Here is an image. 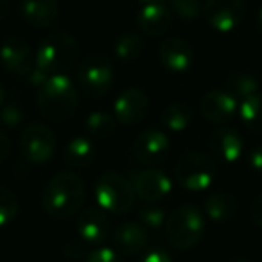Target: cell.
I'll return each instance as SVG.
<instances>
[{
  "label": "cell",
  "instance_id": "obj_1",
  "mask_svg": "<svg viewBox=\"0 0 262 262\" xmlns=\"http://www.w3.org/2000/svg\"><path fill=\"white\" fill-rule=\"evenodd\" d=\"M84 185L74 172H58L43 190V208L54 219H70L83 208Z\"/></svg>",
  "mask_w": 262,
  "mask_h": 262
},
{
  "label": "cell",
  "instance_id": "obj_2",
  "mask_svg": "<svg viewBox=\"0 0 262 262\" xmlns=\"http://www.w3.org/2000/svg\"><path fill=\"white\" fill-rule=\"evenodd\" d=\"M36 104L51 120H65L77 108V92L67 76H51L38 86Z\"/></svg>",
  "mask_w": 262,
  "mask_h": 262
},
{
  "label": "cell",
  "instance_id": "obj_3",
  "mask_svg": "<svg viewBox=\"0 0 262 262\" xmlns=\"http://www.w3.org/2000/svg\"><path fill=\"white\" fill-rule=\"evenodd\" d=\"M77 52V41L70 34H49L36 52V70L43 77L65 76L76 63Z\"/></svg>",
  "mask_w": 262,
  "mask_h": 262
},
{
  "label": "cell",
  "instance_id": "obj_4",
  "mask_svg": "<svg viewBox=\"0 0 262 262\" xmlns=\"http://www.w3.org/2000/svg\"><path fill=\"white\" fill-rule=\"evenodd\" d=\"M205 232L201 212L192 205H180L165 219V237L176 250H189L196 246Z\"/></svg>",
  "mask_w": 262,
  "mask_h": 262
},
{
  "label": "cell",
  "instance_id": "obj_5",
  "mask_svg": "<svg viewBox=\"0 0 262 262\" xmlns=\"http://www.w3.org/2000/svg\"><path fill=\"white\" fill-rule=\"evenodd\" d=\"M135 198L131 182L117 172H106L95 185V200L99 207L110 214H127L135 205Z\"/></svg>",
  "mask_w": 262,
  "mask_h": 262
},
{
  "label": "cell",
  "instance_id": "obj_6",
  "mask_svg": "<svg viewBox=\"0 0 262 262\" xmlns=\"http://www.w3.org/2000/svg\"><path fill=\"white\" fill-rule=\"evenodd\" d=\"M215 176H217V169L214 160L203 153L189 151L176 162L174 178L187 190L200 192L208 189L215 182Z\"/></svg>",
  "mask_w": 262,
  "mask_h": 262
},
{
  "label": "cell",
  "instance_id": "obj_7",
  "mask_svg": "<svg viewBox=\"0 0 262 262\" xmlns=\"http://www.w3.org/2000/svg\"><path fill=\"white\" fill-rule=\"evenodd\" d=\"M77 79L88 97L99 99L108 94L113 83V67L110 59L102 56H92L81 63L77 70Z\"/></svg>",
  "mask_w": 262,
  "mask_h": 262
},
{
  "label": "cell",
  "instance_id": "obj_8",
  "mask_svg": "<svg viewBox=\"0 0 262 262\" xmlns=\"http://www.w3.org/2000/svg\"><path fill=\"white\" fill-rule=\"evenodd\" d=\"M20 149L31 164H47L56 153V135L45 124H31L20 137Z\"/></svg>",
  "mask_w": 262,
  "mask_h": 262
},
{
  "label": "cell",
  "instance_id": "obj_9",
  "mask_svg": "<svg viewBox=\"0 0 262 262\" xmlns=\"http://www.w3.org/2000/svg\"><path fill=\"white\" fill-rule=\"evenodd\" d=\"M0 61L6 70L22 79H31L36 70V56L31 45L22 38H9L0 47Z\"/></svg>",
  "mask_w": 262,
  "mask_h": 262
},
{
  "label": "cell",
  "instance_id": "obj_10",
  "mask_svg": "<svg viewBox=\"0 0 262 262\" xmlns=\"http://www.w3.org/2000/svg\"><path fill=\"white\" fill-rule=\"evenodd\" d=\"M203 15L212 29L230 33L243 20L244 0H205Z\"/></svg>",
  "mask_w": 262,
  "mask_h": 262
},
{
  "label": "cell",
  "instance_id": "obj_11",
  "mask_svg": "<svg viewBox=\"0 0 262 262\" xmlns=\"http://www.w3.org/2000/svg\"><path fill=\"white\" fill-rule=\"evenodd\" d=\"M129 182L137 198H140L146 203H157L167 196L172 189L171 178L164 171H157V169L133 171L129 174Z\"/></svg>",
  "mask_w": 262,
  "mask_h": 262
},
{
  "label": "cell",
  "instance_id": "obj_12",
  "mask_svg": "<svg viewBox=\"0 0 262 262\" xmlns=\"http://www.w3.org/2000/svg\"><path fill=\"white\" fill-rule=\"evenodd\" d=\"M110 217L101 207H88L77 217V233L84 246H102L110 235Z\"/></svg>",
  "mask_w": 262,
  "mask_h": 262
},
{
  "label": "cell",
  "instance_id": "obj_13",
  "mask_svg": "<svg viewBox=\"0 0 262 262\" xmlns=\"http://www.w3.org/2000/svg\"><path fill=\"white\" fill-rule=\"evenodd\" d=\"M167 153H169V139L165 137L164 131L155 129V127L142 131L135 139V144H133V157L140 164H146V165L160 164V162L165 160Z\"/></svg>",
  "mask_w": 262,
  "mask_h": 262
},
{
  "label": "cell",
  "instance_id": "obj_14",
  "mask_svg": "<svg viewBox=\"0 0 262 262\" xmlns=\"http://www.w3.org/2000/svg\"><path fill=\"white\" fill-rule=\"evenodd\" d=\"M149 108V99L147 94L140 88H126L122 94L117 97L113 112L115 119L122 124H137L146 117Z\"/></svg>",
  "mask_w": 262,
  "mask_h": 262
},
{
  "label": "cell",
  "instance_id": "obj_15",
  "mask_svg": "<svg viewBox=\"0 0 262 262\" xmlns=\"http://www.w3.org/2000/svg\"><path fill=\"white\" fill-rule=\"evenodd\" d=\"M237 112V99L226 90H210L201 99V113L208 122L226 124Z\"/></svg>",
  "mask_w": 262,
  "mask_h": 262
},
{
  "label": "cell",
  "instance_id": "obj_16",
  "mask_svg": "<svg viewBox=\"0 0 262 262\" xmlns=\"http://www.w3.org/2000/svg\"><path fill=\"white\" fill-rule=\"evenodd\" d=\"M158 56L167 70L174 74H183L192 65L194 52L189 41L182 40V38H169L160 45Z\"/></svg>",
  "mask_w": 262,
  "mask_h": 262
},
{
  "label": "cell",
  "instance_id": "obj_17",
  "mask_svg": "<svg viewBox=\"0 0 262 262\" xmlns=\"http://www.w3.org/2000/svg\"><path fill=\"white\" fill-rule=\"evenodd\" d=\"M113 250L122 255H139L147 246V232L142 225L122 223L115 228L112 235Z\"/></svg>",
  "mask_w": 262,
  "mask_h": 262
},
{
  "label": "cell",
  "instance_id": "obj_18",
  "mask_svg": "<svg viewBox=\"0 0 262 262\" xmlns=\"http://www.w3.org/2000/svg\"><path fill=\"white\" fill-rule=\"evenodd\" d=\"M208 144H210L214 157L226 162V164H233V162L241 160L244 155L243 137L235 129H230V127H221V129L214 131Z\"/></svg>",
  "mask_w": 262,
  "mask_h": 262
},
{
  "label": "cell",
  "instance_id": "obj_19",
  "mask_svg": "<svg viewBox=\"0 0 262 262\" xmlns=\"http://www.w3.org/2000/svg\"><path fill=\"white\" fill-rule=\"evenodd\" d=\"M171 22H172L171 11L167 9V6H162V4L140 6V11L137 15L139 29L151 38L162 36L164 33H167V29L171 27Z\"/></svg>",
  "mask_w": 262,
  "mask_h": 262
},
{
  "label": "cell",
  "instance_id": "obj_20",
  "mask_svg": "<svg viewBox=\"0 0 262 262\" xmlns=\"http://www.w3.org/2000/svg\"><path fill=\"white\" fill-rule=\"evenodd\" d=\"M20 13L33 27H51L59 16L58 0H22Z\"/></svg>",
  "mask_w": 262,
  "mask_h": 262
},
{
  "label": "cell",
  "instance_id": "obj_21",
  "mask_svg": "<svg viewBox=\"0 0 262 262\" xmlns=\"http://www.w3.org/2000/svg\"><path fill=\"white\" fill-rule=\"evenodd\" d=\"M205 214L207 217H210L212 221H228L235 215L237 212V200L228 192H223V190H217V192L210 194V196L205 200Z\"/></svg>",
  "mask_w": 262,
  "mask_h": 262
},
{
  "label": "cell",
  "instance_id": "obj_22",
  "mask_svg": "<svg viewBox=\"0 0 262 262\" xmlns=\"http://www.w3.org/2000/svg\"><path fill=\"white\" fill-rule=\"evenodd\" d=\"M95 158V146L88 137H76L65 147V162L72 167H86Z\"/></svg>",
  "mask_w": 262,
  "mask_h": 262
},
{
  "label": "cell",
  "instance_id": "obj_23",
  "mask_svg": "<svg viewBox=\"0 0 262 262\" xmlns=\"http://www.w3.org/2000/svg\"><path fill=\"white\" fill-rule=\"evenodd\" d=\"M225 86H226V92H230L235 99H243L244 101V99L258 94L260 81L251 72H233L226 77Z\"/></svg>",
  "mask_w": 262,
  "mask_h": 262
},
{
  "label": "cell",
  "instance_id": "obj_24",
  "mask_svg": "<svg viewBox=\"0 0 262 262\" xmlns=\"http://www.w3.org/2000/svg\"><path fill=\"white\" fill-rule=\"evenodd\" d=\"M190 120H192V110L185 102H172L162 113V124L165 129L172 131V133L185 131Z\"/></svg>",
  "mask_w": 262,
  "mask_h": 262
},
{
  "label": "cell",
  "instance_id": "obj_25",
  "mask_svg": "<svg viewBox=\"0 0 262 262\" xmlns=\"http://www.w3.org/2000/svg\"><path fill=\"white\" fill-rule=\"evenodd\" d=\"M239 113L248 129L262 133V94H255L244 99L239 106Z\"/></svg>",
  "mask_w": 262,
  "mask_h": 262
},
{
  "label": "cell",
  "instance_id": "obj_26",
  "mask_svg": "<svg viewBox=\"0 0 262 262\" xmlns=\"http://www.w3.org/2000/svg\"><path fill=\"white\" fill-rule=\"evenodd\" d=\"M142 49H144L142 40L135 33H122L115 41V54L124 63L139 59V56L142 54Z\"/></svg>",
  "mask_w": 262,
  "mask_h": 262
},
{
  "label": "cell",
  "instance_id": "obj_27",
  "mask_svg": "<svg viewBox=\"0 0 262 262\" xmlns=\"http://www.w3.org/2000/svg\"><path fill=\"white\" fill-rule=\"evenodd\" d=\"M84 126H86V131L92 137L102 139V137H108L113 133V129H115V117H112L106 112H94L86 117Z\"/></svg>",
  "mask_w": 262,
  "mask_h": 262
},
{
  "label": "cell",
  "instance_id": "obj_28",
  "mask_svg": "<svg viewBox=\"0 0 262 262\" xmlns=\"http://www.w3.org/2000/svg\"><path fill=\"white\" fill-rule=\"evenodd\" d=\"M139 217H140V223L146 230H158L162 225H165V210L158 205H153V203H147L140 208L139 212Z\"/></svg>",
  "mask_w": 262,
  "mask_h": 262
},
{
  "label": "cell",
  "instance_id": "obj_29",
  "mask_svg": "<svg viewBox=\"0 0 262 262\" xmlns=\"http://www.w3.org/2000/svg\"><path fill=\"white\" fill-rule=\"evenodd\" d=\"M18 214V200L9 189L0 187V226L11 223Z\"/></svg>",
  "mask_w": 262,
  "mask_h": 262
},
{
  "label": "cell",
  "instance_id": "obj_30",
  "mask_svg": "<svg viewBox=\"0 0 262 262\" xmlns=\"http://www.w3.org/2000/svg\"><path fill=\"white\" fill-rule=\"evenodd\" d=\"M171 8L174 15L183 22H192L201 15L200 0H171Z\"/></svg>",
  "mask_w": 262,
  "mask_h": 262
},
{
  "label": "cell",
  "instance_id": "obj_31",
  "mask_svg": "<svg viewBox=\"0 0 262 262\" xmlns=\"http://www.w3.org/2000/svg\"><path fill=\"white\" fill-rule=\"evenodd\" d=\"M24 120V112L20 108L18 102L11 101L8 104L2 106V113H0V122L6 127H15Z\"/></svg>",
  "mask_w": 262,
  "mask_h": 262
},
{
  "label": "cell",
  "instance_id": "obj_32",
  "mask_svg": "<svg viewBox=\"0 0 262 262\" xmlns=\"http://www.w3.org/2000/svg\"><path fill=\"white\" fill-rule=\"evenodd\" d=\"M86 262H124V260L119 257V253H117L113 248L99 246V248H95L92 253H88Z\"/></svg>",
  "mask_w": 262,
  "mask_h": 262
},
{
  "label": "cell",
  "instance_id": "obj_33",
  "mask_svg": "<svg viewBox=\"0 0 262 262\" xmlns=\"http://www.w3.org/2000/svg\"><path fill=\"white\" fill-rule=\"evenodd\" d=\"M250 165L251 169H253L255 172H258V174H262V144L257 147H253L250 153Z\"/></svg>",
  "mask_w": 262,
  "mask_h": 262
},
{
  "label": "cell",
  "instance_id": "obj_34",
  "mask_svg": "<svg viewBox=\"0 0 262 262\" xmlns=\"http://www.w3.org/2000/svg\"><path fill=\"white\" fill-rule=\"evenodd\" d=\"M140 262H172V260L164 250H149Z\"/></svg>",
  "mask_w": 262,
  "mask_h": 262
},
{
  "label": "cell",
  "instance_id": "obj_35",
  "mask_svg": "<svg viewBox=\"0 0 262 262\" xmlns=\"http://www.w3.org/2000/svg\"><path fill=\"white\" fill-rule=\"evenodd\" d=\"M251 219H253V223L258 228H262V192L253 200V205H251Z\"/></svg>",
  "mask_w": 262,
  "mask_h": 262
},
{
  "label": "cell",
  "instance_id": "obj_36",
  "mask_svg": "<svg viewBox=\"0 0 262 262\" xmlns=\"http://www.w3.org/2000/svg\"><path fill=\"white\" fill-rule=\"evenodd\" d=\"M9 149H11V144H9V139L4 131H0V162L6 160V157L9 155Z\"/></svg>",
  "mask_w": 262,
  "mask_h": 262
},
{
  "label": "cell",
  "instance_id": "obj_37",
  "mask_svg": "<svg viewBox=\"0 0 262 262\" xmlns=\"http://www.w3.org/2000/svg\"><path fill=\"white\" fill-rule=\"evenodd\" d=\"M9 13V0H0V22L8 16Z\"/></svg>",
  "mask_w": 262,
  "mask_h": 262
},
{
  "label": "cell",
  "instance_id": "obj_38",
  "mask_svg": "<svg viewBox=\"0 0 262 262\" xmlns=\"http://www.w3.org/2000/svg\"><path fill=\"white\" fill-rule=\"evenodd\" d=\"M140 6H147V4H162L165 6L169 2V0H139Z\"/></svg>",
  "mask_w": 262,
  "mask_h": 262
},
{
  "label": "cell",
  "instance_id": "obj_39",
  "mask_svg": "<svg viewBox=\"0 0 262 262\" xmlns=\"http://www.w3.org/2000/svg\"><path fill=\"white\" fill-rule=\"evenodd\" d=\"M257 22H258V29L262 31V8H260V11H258V18H257Z\"/></svg>",
  "mask_w": 262,
  "mask_h": 262
},
{
  "label": "cell",
  "instance_id": "obj_40",
  "mask_svg": "<svg viewBox=\"0 0 262 262\" xmlns=\"http://www.w3.org/2000/svg\"><path fill=\"white\" fill-rule=\"evenodd\" d=\"M4 104V90H2V84H0V106Z\"/></svg>",
  "mask_w": 262,
  "mask_h": 262
},
{
  "label": "cell",
  "instance_id": "obj_41",
  "mask_svg": "<svg viewBox=\"0 0 262 262\" xmlns=\"http://www.w3.org/2000/svg\"><path fill=\"white\" fill-rule=\"evenodd\" d=\"M233 262H250V260H244V258H237V260H233Z\"/></svg>",
  "mask_w": 262,
  "mask_h": 262
}]
</instances>
